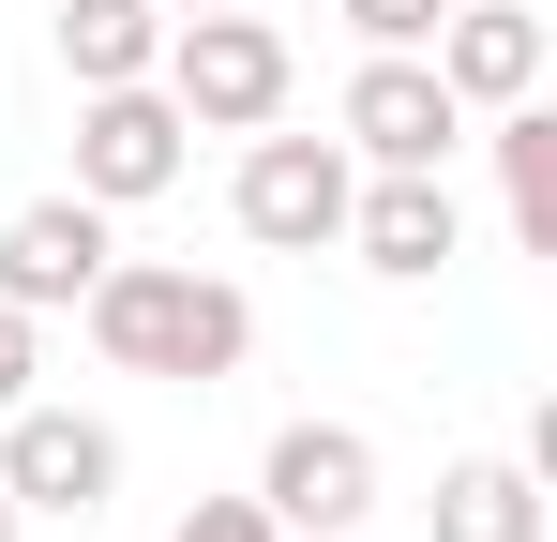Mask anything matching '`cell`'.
I'll return each mask as SVG.
<instances>
[{
    "label": "cell",
    "mask_w": 557,
    "mask_h": 542,
    "mask_svg": "<svg viewBox=\"0 0 557 542\" xmlns=\"http://www.w3.org/2000/svg\"><path fill=\"white\" fill-rule=\"evenodd\" d=\"M0 497H15V513H46V528H91L106 497H121V438H106L91 407L15 392V407H0Z\"/></svg>",
    "instance_id": "277c9868"
},
{
    "label": "cell",
    "mask_w": 557,
    "mask_h": 542,
    "mask_svg": "<svg viewBox=\"0 0 557 542\" xmlns=\"http://www.w3.org/2000/svg\"><path fill=\"white\" fill-rule=\"evenodd\" d=\"M106 226H121V211H91L76 181H61V196H30V211L0 226V301H15V317H61V301H91V271L121 257Z\"/></svg>",
    "instance_id": "9c48e42d"
},
{
    "label": "cell",
    "mask_w": 557,
    "mask_h": 542,
    "mask_svg": "<svg viewBox=\"0 0 557 542\" xmlns=\"http://www.w3.org/2000/svg\"><path fill=\"white\" fill-rule=\"evenodd\" d=\"M151 15H211V0H151Z\"/></svg>",
    "instance_id": "d6986e66"
},
{
    "label": "cell",
    "mask_w": 557,
    "mask_h": 542,
    "mask_svg": "<svg viewBox=\"0 0 557 542\" xmlns=\"http://www.w3.org/2000/svg\"><path fill=\"white\" fill-rule=\"evenodd\" d=\"M166 542H286V528H272V513H257V497H196V513H182V528H166Z\"/></svg>",
    "instance_id": "5bb4252c"
},
{
    "label": "cell",
    "mask_w": 557,
    "mask_h": 542,
    "mask_svg": "<svg viewBox=\"0 0 557 542\" xmlns=\"http://www.w3.org/2000/svg\"><path fill=\"white\" fill-rule=\"evenodd\" d=\"M422 61H437V90H453L467 121H482V106H528V90H543V15H528V0H437Z\"/></svg>",
    "instance_id": "30bf717a"
},
{
    "label": "cell",
    "mask_w": 557,
    "mask_h": 542,
    "mask_svg": "<svg viewBox=\"0 0 557 542\" xmlns=\"http://www.w3.org/2000/svg\"><path fill=\"white\" fill-rule=\"evenodd\" d=\"M30 377H46V347H30V317H15V301H0V407H15V392H30Z\"/></svg>",
    "instance_id": "2e32d148"
},
{
    "label": "cell",
    "mask_w": 557,
    "mask_h": 542,
    "mask_svg": "<svg viewBox=\"0 0 557 542\" xmlns=\"http://www.w3.org/2000/svg\"><path fill=\"white\" fill-rule=\"evenodd\" d=\"M347 136H286L257 121L242 136V181H226V211H242V242H272V257H317V242H347Z\"/></svg>",
    "instance_id": "3957f363"
},
{
    "label": "cell",
    "mask_w": 557,
    "mask_h": 542,
    "mask_svg": "<svg viewBox=\"0 0 557 542\" xmlns=\"http://www.w3.org/2000/svg\"><path fill=\"white\" fill-rule=\"evenodd\" d=\"M437 542H543V467L528 452H467V467H437V513H422Z\"/></svg>",
    "instance_id": "8fae6325"
},
{
    "label": "cell",
    "mask_w": 557,
    "mask_h": 542,
    "mask_svg": "<svg viewBox=\"0 0 557 542\" xmlns=\"http://www.w3.org/2000/svg\"><path fill=\"white\" fill-rule=\"evenodd\" d=\"M257 15H332V0H257Z\"/></svg>",
    "instance_id": "e0dca14e"
},
{
    "label": "cell",
    "mask_w": 557,
    "mask_h": 542,
    "mask_svg": "<svg viewBox=\"0 0 557 542\" xmlns=\"http://www.w3.org/2000/svg\"><path fill=\"white\" fill-rule=\"evenodd\" d=\"M0 542H30V513H15V497H0Z\"/></svg>",
    "instance_id": "ac0fdd59"
},
{
    "label": "cell",
    "mask_w": 557,
    "mask_h": 542,
    "mask_svg": "<svg viewBox=\"0 0 557 542\" xmlns=\"http://www.w3.org/2000/svg\"><path fill=\"white\" fill-rule=\"evenodd\" d=\"M332 15H347L362 46H422V30H437V0H332Z\"/></svg>",
    "instance_id": "9a60e30c"
},
{
    "label": "cell",
    "mask_w": 557,
    "mask_h": 542,
    "mask_svg": "<svg viewBox=\"0 0 557 542\" xmlns=\"http://www.w3.org/2000/svg\"><path fill=\"white\" fill-rule=\"evenodd\" d=\"M76 317H91V347L121 377H166V392H211V377L257 361V301L226 271H196V257H106Z\"/></svg>",
    "instance_id": "6da1fadb"
},
{
    "label": "cell",
    "mask_w": 557,
    "mask_h": 542,
    "mask_svg": "<svg viewBox=\"0 0 557 542\" xmlns=\"http://www.w3.org/2000/svg\"><path fill=\"white\" fill-rule=\"evenodd\" d=\"M347 257L376 286H437L467 257V211H453V167H362L347 181Z\"/></svg>",
    "instance_id": "52a82bcc"
},
{
    "label": "cell",
    "mask_w": 557,
    "mask_h": 542,
    "mask_svg": "<svg viewBox=\"0 0 557 542\" xmlns=\"http://www.w3.org/2000/svg\"><path fill=\"white\" fill-rule=\"evenodd\" d=\"M257 513H272L286 542H347L376 513V438L362 422H286V438L257 452Z\"/></svg>",
    "instance_id": "ba28073f"
},
{
    "label": "cell",
    "mask_w": 557,
    "mask_h": 542,
    "mask_svg": "<svg viewBox=\"0 0 557 542\" xmlns=\"http://www.w3.org/2000/svg\"><path fill=\"white\" fill-rule=\"evenodd\" d=\"M182 106H166V76H121V90H76V196L91 211H151L166 181H182Z\"/></svg>",
    "instance_id": "8992f818"
},
{
    "label": "cell",
    "mask_w": 557,
    "mask_h": 542,
    "mask_svg": "<svg viewBox=\"0 0 557 542\" xmlns=\"http://www.w3.org/2000/svg\"><path fill=\"white\" fill-rule=\"evenodd\" d=\"M332 136H347V167H453L467 151V106L437 90L422 46H362V76L332 106Z\"/></svg>",
    "instance_id": "5b68a950"
},
{
    "label": "cell",
    "mask_w": 557,
    "mask_h": 542,
    "mask_svg": "<svg viewBox=\"0 0 557 542\" xmlns=\"http://www.w3.org/2000/svg\"><path fill=\"white\" fill-rule=\"evenodd\" d=\"M482 136H497V211H512V242L557 257V106H482Z\"/></svg>",
    "instance_id": "7c38bea8"
},
{
    "label": "cell",
    "mask_w": 557,
    "mask_h": 542,
    "mask_svg": "<svg viewBox=\"0 0 557 542\" xmlns=\"http://www.w3.org/2000/svg\"><path fill=\"white\" fill-rule=\"evenodd\" d=\"M166 61V15L151 0H61V76L76 90H121V76H151Z\"/></svg>",
    "instance_id": "4fadbf2b"
},
{
    "label": "cell",
    "mask_w": 557,
    "mask_h": 542,
    "mask_svg": "<svg viewBox=\"0 0 557 542\" xmlns=\"http://www.w3.org/2000/svg\"><path fill=\"white\" fill-rule=\"evenodd\" d=\"M166 106H182L196 136H257V121H286V90H301V61H286V15H257V0H211V15H166Z\"/></svg>",
    "instance_id": "7a4b0ae2"
}]
</instances>
